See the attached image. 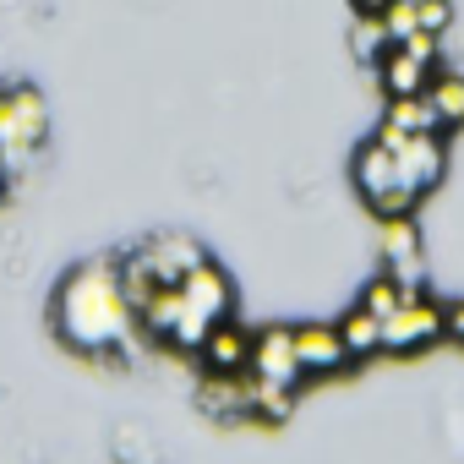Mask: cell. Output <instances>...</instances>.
<instances>
[{
	"label": "cell",
	"instance_id": "cell-3",
	"mask_svg": "<svg viewBox=\"0 0 464 464\" xmlns=\"http://www.w3.org/2000/svg\"><path fill=\"white\" fill-rule=\"evenodd\" d=\"M442 334H448V306H431V301H420L410 290L404 306L382 323V350H420V344H431Z\"/></svg>",
	"mask_w": 464,
	"mask_h": 464
},
{
	"label": "cell",
	"instance_id": "cell-8",
	"mask_svg": "<svg viewBox=\"0 0 464 464\" xmlns=\"http://www.w3.org/2000/svg\"><path fill=\"white\" fill-rule=\"evenodd\" d=\"M377 77H382V93H388V99H410V93H426L437 72H431V61H420L415 50L388 44L382 61H377Z\"/></svg>",
	"mask_w": 464,
	"mask_h": 464
},
{
	"label": "cell",
	"instance_id": "cell-9",
	"mask_svg": "<svg viewBox=\"0 0 464 464\" xmlns=\"http://www.w3.org/2000/svg\"><path fill=\"white\" fill-rule=\"evenodd\" d=\"M355 186H361L366 202H382L388 191H410V186H399V159H393V148L382 137H372L355 153Z\"/></svg>",
	"mask_w": 464,
	"mask_h": 464
},
{
	"label": "cell",
	"instance_id": "cell-14",
	"mask_svg": "<svg viewBox=\"0 0 464 464\" xmlns=\"http://www.w3.org/2000/svg\"><path fill=\"white\" fill-rule=\"evenodd\" d=\"M339 334H344L350 355H372V350H382V317H372L366 306H355V312L339 323Z\"/></svg>",
	"mask_w": 464,
	"mask_h": 464
},
{
	"label": "cell",
	"instance_id": "cell-10",
	"mask_svg": "<svg viewBox=\"0 0 464 464\" xmlns=\"http://www.w3.org/2000/svg\"><path fill=\"white\" fill-rule=\"evenodd\" d=\"M202 361L208 372H252V334L241 323H218L208 339H202Z\"/></svg>",
	"mask_w": 464,
	"mask_h": 464
},
{
	"label": "cell",
	"instance_id": "cell-16",
	"mask_svg": "<svg viewBox=\"0 0 464 464\" xmlns=\"http://www.w3.org/2000/svg\"><path fill=\"white\" fill-rule=\"evenodd\" d=\"M404 295H410V290H404V285H399L393 274H377V279H372V285L361 290V306H366L372 317H382V323H388V317H393V312L404 306Z\"/></svg>",
	"mask_w": 464,
	"mask_h": 464
},
{
	"label": "cell",
	"instance_id": "cell-1",
	"mask_svg": "<svg viewBox=\"0 0 464 464\" xmlns=\"http://www.w3.org/2000/svg\"><path fill=\"white\" fill-rule=\"evenodd\" d=\"M377 137L393 148V159H399V186H410L415 197H426L437 180H442V169H448V148H442V137L437 131H399V126H377Z\"/></svg>",
	"mask_w": 464,
	"mask_h": 464
},
{
	"label": "cell",
	"instance_id": "cell-20",
	"mask_svg": "<svg viewBox=\"0 0 464 464\" xmlns=\"http://www.w3.org/2000/svg\"><path fill=\"white\" fill-rule=\"evenodd\" d=\"M350 6H355V17H361V12H388L393 0H350Z\"/></svg>",
	"mask_w": 464,
	"mask_h": 464
},
{
	"label": "cell",
	"instance_id": "cell-7",
	"mask_svg": "<svg viewBox=\"0 0 464 464\" xmlns=\"http://www.w3.org/2000/svg\"><path fill=\"white\" fill-rule=\"evenodd\" d=\"M197 404L213 420H241V415H252V377H241V372H208L202 388H197Z\"/></svg>",
	"mask_w": 464,
	"mask_h": 464
},
{
	"label": "cell",
	"instance_id": "cell-18",
	"mask_svg": "<svg viewBox=\"0 0 464 464\" xmlns=\"http://www.w3.org/2000/svg\"><path fill=\"white\" fill-rule=\"evenodd\" d=\"M448 23H453V0H415V28L442 34Z\"/></svg>",
	"mask_w": 464,
	"mask_h": 464
},
{
	"label": "cell",
	"instance_id": "cell-13",
	"mask_svg": "<svg viewBox=\"0 0 464 464\" xmlns=\"http://www.w3.org/2000/svg\"><path fill=\"white\" fill-rule=\"evenodd\" d=\"M290 410H295V388L252 372V415H263V420H285Z\"/></svg>",
	"mask_w": 464,
	"mask_h": 464
},
{
	"label": "cell",
	"instance_id": "cell-4",
	"mask_svg": "<svg viewBox=\"0 0 464 464\" xmlns=\"http://www.w3.org/2000/svg\"><path fill=\"white\" fill-rule=\"evenodd\" d=\"M252 372L257 377H274V382H301L306 377V366H301V350H295V328H263V334H252Z\"/></svg>",
	"mask_w": 464,
	"mask_h": 464
},
{
	"label": "cell",
	"instance_id": "cell-17",
	"mask_svg": "<svg viewBox=\"0 0 464 464\" xmlns=\"http://www.w3.org/2000/svg\"><path fill=\"white\" fill-rule=\"evenodd\" d=\"M388 44H393V39H388L382 12H361V17H355V55H361V61H382Z\"/></svg>",
	"mask_w": 464,
	"mask_h": 464
},
{
	"label": "cell",
	"instance_id": "cell-15",
	"mask_svg": "<svg viewBox=\"0 0 464 464\" xmlns=\"http://www.w3.org/2000/svg\"><path fill=\"white\" fill-rule=\"evenodd\" d=\"M426 99L437 104L442 126H459V121H464V77H459V72H437L431 88H426Z\"/></svg>",
	"mask_w": 464,
	"mask_h": 464
},
{
	"label": "cell",
	"instance_id": "cell-19",
	"mask_svg": "<svg viewBox=\"0 0 464 464\" xmlns=\"http://www.w3.org/2000/svg\"><path fill=\"white\" fill-rule=\"evenodd\" d=\"M448 334L464 344V301H459V306H448Z\"/></svg>",
	"mask_w": 464,
	"mask_h": 464
},
{
	"label": "cell",
	"instance_id": "cell-2",
	"mask_svg": "<svg viewBox=\"0 0 464 464\" xmlns=\"http://www.w3.org/2000/svg\"><path fill=\"white\" fill-rule=\"evenodd\" d=\"M50 131V110H44V93L39 88H12L0 99V159L6 164H23Z\"/></svg>",
	"mask_w": 464,
	"mask_h": 464
},
{
	"label": "cell",
	"instance_id": "cell-12",
	"mask_svg": "<svg viewBox=\"0 0 464 464\" xmlns=\"http://www.w3.org/2000/svg\"><path fill=\"white\" fill-rule=\"evenodd\" d=\"M180 312H186V295H180V290H159L137 317H142V328H148L153 339H169V334L180 328Z\"/></svg>",
	"mask_w": 464,
	"mask_h": 464
},
{
	"label": "cell",
	"instance_id": "cell-5",
	"mask_svg": "<svg viewBox=\"0 0 464 464\" xmlns=\"http://www.w3.org/2000/svg\"><path fill=\"white\" fill-rule=\"evenodd\" d=\"M142 257L153 263V279H159L164 290H180V279L208 263V252H202L197 241H186V236H153V241L142 246Z\"/></svg>",
	"mask_w": 464,
	"mask_h": 464
},
{
	"label": "cell",
	"instance_id": "cell-21",
	"mask_svg": "<svg viewBox=\"0 0 464 464\" xmlns=\"http://www.w3.org/2000/svg\"><path fill=\"white\" fill-rule=\"evenodd\" d=\"M0 99H6V93H0Z\"/></svg>",
	"mask_w": 464,
	"mask_h": 464
},
{
	"label": "cell",
	"instance_id": "cell-6",
	"mask_svg": "<svg viewBox=\"0 0 464 464\" xmlns=\"http://www.w3.org/2000/svg\"><path fill=\"white\" fill-rule=\"evenodd\" d=\"M295 350H301V366H306L312 377L344 372V366L355 361L350 344H344V334H339L334 323H306V328H295Z\"/></svg>",
	"mask_w": 464,
	"mask_h": 464
},
{
	"label": "cell",
	"instance_id": "cell-11",
	"mask_svg": "<svg viewBox=\"0 0 464 464\" xmlns=\"http://www.w3.org/2000/svg\"><path fill=\"white\" fill-rule=\"evenodd\" d=\"M388 126L399 131H442V115L426 93H410V99H388Z\"/></svg>",
	"mask_w": 464,
	"mask_h": 464
}]
</instances>
